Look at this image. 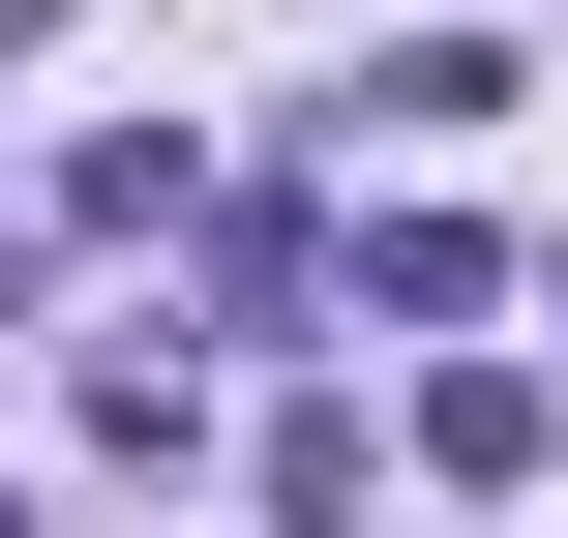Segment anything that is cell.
<instances>
[{"label": "cell", "instance_id": "obj_1", "mask_svg": "<svg viewBox=\"0 0 568 538\" xmlns=\"http://www.w3.org/2000/svg\"><path fill=\"white\" fill-rule=\"evenodd\" d=\"M329 120H359V150H479V120H509V60H479V30H389Z\"/></svg>", "mask_w": 568, "mask_h": 538}, {"label": "cell", "instance_id": "obj_3", "mask_svg": "<svg viewBox=\"0 0 568 538\" xmlns=\"http://www.w3.org/2000/svg\"><path fill=\"white\" fill-rule=\"evenodd\" d=\"M359 479H389V419H359V389H300V419H270V509H300V538H359Z\"/></svg>", "mask_w": 568, "mask_h": 538}, {"label": "cell", "instance_id": "obj_4", "mask_svg": "<svg viewBox=\"0 0 568 538\" xmlns=\"http://www.w3.org/2000/svg\"><path fill=\"white\" fill-rule=\"evenodd\" d=\"M0 300H30V210H0Z\"/></svg>", "mask_w": 568, "mask_h": 538}, {"label": "cell", "instance_id": "obj_2", "mask_svg": "<svg viewBox=\"0 0 568 538\" xmlns=\"http://www.w3.org/2000/svg\"><path fill=\"white\" fill-rule=\"evenodd\" d=\"M479 300H509L479 210H389V240H359V329H479Z\"/></svg>", "mask_w": 568, "mask_h": 538}, {"label": "cell", "instance_id": "obj_6", "mask_svg": "<svg viewBox=\"0 0 568 538\" xmlns=\"http://www.w3.org/2000/svg\"><path fill=\"white\" fill-rule=\"evenodd\" d=\"M0 538H30V509H0Z\"/></svg>", "mask_w": 568, "mask_h": 538}, {"label": "cell", "instance_id": "obj_5", "mask_svg": "<svg viewBox=\"0 0 568 538\" xmlns=\"http://www.w3.org/2000/svg\"><path fill=\"white\" fill-rule=\"evenodd\" d=\"M0 30H60V0H0Z\"/></svg>", "mask_w": 568, "mask_h": 538}]
</instances>
